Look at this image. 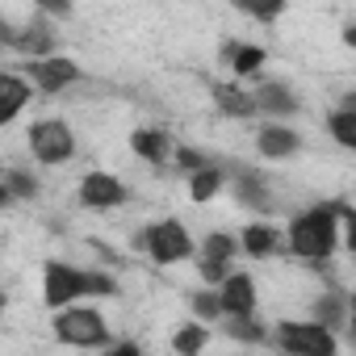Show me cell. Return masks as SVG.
I'll return each mask as SVG.
<instances>
[{
  "mask_svg": "<svg viewBox=\"0 0 356 356\" xmlns=\"http://www.w3.org/2000/svg\"><path fill=\"white\" fill-rule=\"evenodd\" d=\"M352 222H356V214H352V206H343V202L310 206L306 214H298V218L289 222V252H293L298 260L323 268V264L335 256V248H339V227H352Z\"/></svg>",
  "mask_w": 356,
  "mask_h": 356,
  "instance_id": "6da1fadb",
  "label": "cell"
},
{
  "mask_svg": "<svg viewBox=\"0 0 356 356\" xmlns=\"http://www.w3.org/2000/svg\"><path fill=\"white\" fill-rule=\"evenodd\" d=\"M84 293L88 298H109V293H118V281L109 273H84V268L63 264V260H51L42 268V302L51 310H59V306H67Z\"/></svg>",
  "mask_w": 356,
  "mask_h": 356,
  "instance_id": "7a4b0ae2",
  "label": "cell"
},
{
  "mask_svg": "<svg viewBox=\"0 0 356 356\" xmlns=\"http://www.w3.org/2000/svg\"><path fill=\"white\" fill-rule=\"evenodd\" d=\"M55 339L67 348H109V323L92 306H59L55 310Z\"/></svg>",
  "mask_w": 356,
  "mask_h": 356,
  "instance_id": "3957f363",
  "label": "cell"
},
{
  "mask_svg": "<svg viewBox=\"0 0 356 356\" xmlns=\"http://www.w3.org/2000/svg\"><path fill=\"white\" fill-rule=\"evenodd\" d=\"M138 248H143L155 264H185V260H193V252H197L193 235H189L181 222H176V218L151 222V227L138 235Z\"/></svg>",
  "mask_w": 356,
  "mask_h": 356,
  "instance_id": "277c9868",
  "label": "cell"
},
{
  "mask_svg": "<svg viewBox=\"0 0 356 356\" xmlns=\"http://www.w3.org/2000/svg\"><path fill=\"white\" fill-rule=\"evenodd\" d=\"M273 343L289 356H335L339 352V339L335 331H327L323 323H277L273 331Z\"/></svg>",
  "mask_w": 356,
  "mask_h": 356,
  "instance_id": "5b68a950",
  "label": "cell"
},
{
  "mask_svg": "<svg viewBox=\"0 0 356 356\" xmlns=\"http://www.w3.org/2000/svg\"><path fill=\"white\" fill-rule=\"evenodd\" d=\"M22 76L34 84V92H47V97H55V92H63V88H72V84H80V63L76 59H67V55H42V59H26L22 63Z\"/></svg>",
  "mask_w": 356,
  "mask_h": 356,
  "instance_id": "8992f818",
  "label": "cell"
},
{
  "mask_svg": "<svg viewBox=\"0 0 356 356\" xmlns=\"http://www.w3.org/2000/svg\"><path fill=\"white\" fill-rule=\"evenodd\" d=\"M30 151L38 163H67L76 155V134L59 118H42L30 126Z\"/></svg>",
  "mask_w": 356,
  "mask_h": 356,
  "instance_id": "52a82bcc",
  "label": "cell"
},
{
  "mask_svg": "<svg viewBox=\"0 0 356 356\" xmlns=\"http://www.w3.org/2000/svg\"><path fill=\"white\" fill-rule=\"evenodd\" d=\"M235 252H239L235 235H222V231L206 235V239H202V248L193 252V260H197V273H202V281H206V285H218V281H222V277L231 273V260H235Z\"/></svg>",
  "mask_w": 356,
  "mask_h": 356,
  "instance_id": "ba28073f",
  "label": "cell"
},
{
  "mask_svg": "<svg viewBox=\"0 0 356 356\" xmlns=\"http://www.w3.org/2000/svg\"><path fill=\"white\" fill-rule=\"evenodd\" d=\"M222 168H227V185L235 189V197H239L248 210H260V214L273 210L268 189H264V176H260L256 168H248V163H222Z\"/></svg>",
  "mask_w": 356,
  "mask_h": 356,
  "instance_id": "9c48e42d",
  "label": "cell"
},
{
  "mask_svg": "<svg viewBox=\"0 0 356 356\" xmlns=\"http://www.w3.org/2000/svg\"><path fill=\"white\" fill-rule=\"evenodd\" d=\"M126 197L130 193H126V185L118 181L113 172H88L84 181H80V202L88 210H118Z\"/></svg>",
  "mask_w": 356,
  "mask_h": 356,
  "instance_id": "30bf717a",
  "label": "cell"
},
{
  "mask_svg": "<svg viewBox=\"0 0 356 356\" xmlns=\"http://www.w3.org/2000/svg\"><path fill=\"white\" fill-rule=\"evenodd\" d=\"M218 306H222V318L227 314H256V281L248 273H227L218 285Z\"/></svg>",
  "mask_w": 356,
  "mask_h": 356,
  "instance_id": "8fae6325",
  "label": "cell"
},
{
  "mask_svg": "<svg viewBox=\"0 0 356 356\" xmlns=\"http://www.w3.org/2000/svg\"><path fill=\"white\" fill-rule=\"evenodd\" d=\"M9 51H17V55H34V59L51 55V51H55V30H51V22L38 13L34 22H26L22 30H13V42H9Z\"/></svg>",
  "mask_w": 356,
  "mask_h": 356,
  "instance_id": "7c38bea8",
  "label": "cell"
},
{
  "mask_svg": "<svg viewBox=\"0 0 356 356\" xmlns=\"http://www.w3.org/2000/svg\"><path fill=\"white\" fill-rule=\"evenodd\" d=\"M256 151H260L264 159H293V155L302 151V134L289 130V126L268 122V126H260V134H256Z\"/></svg>",
  "mask_w": 356,
  "mask_h": 356,
  "instance_id": "4fadbf2b",
  "label": "cell"
},
{
  "mask_svg": "<svg viewBox=\"0 0 356 356\" xmlns=\"http://www.w3.org/2000/svg\"><path fill=\"white\" fill-rule=\"evenodd\" d=\"M34 97V84L22 76V72H0V126L13 122Z\"/></svg>",
  "mask_w": 356,
  "mask_h": 356,
  "instance_id": "5bb4252c",
  "label": "cell"
},
{
  "mask_svg": "<svg viewBox=\"0 0 356 356\" xmlns=\"http://www.w3.org/2000/svg\"><path fill=\"white\" fill-rule=\"evenodd\" d=\"M252 105H256V113H268V118H289V113H298V97H293L281 80H264V84L252 92Z\"/></svg>",
  "mask_w": 356,
  "mask_h": 356,
  "instance_id": "9a60e30c",
  "label": "cell"
},
{
  "mask_svg": "<svg viewBox=\"0 0 356 356\" xmlns=\"http://www.w3.org/2000/svg\"><path fill=\"white\" fill-rule=\"evenodd\" d=\"M130 151L138 155V159H147V163H168L172 159V138H168V130H155V126H143V130H134L130 134Z\"/></svg>",
  "mask_w": 356,
  "mask_h": 356,
  "instance_id": "2e32d148",
  "label": "cell"
},
{
  "mask_svg": "<svg viewBox=\"0 0 356 356\" xmlns=\"http://www.w3.org/2000/svg\"><path fill=\"white\" fill-rule=\"evenodd\" d=\"M222 189H227V168L218 159H210V163H202V168L189 172V197L193 202H214Z\"/></svg>",
  "mask_w": 356,
  "mask_h": 356,
  "instance_id": "e0dca14e",
  "label": "cell"
},
{
  "mask_svg": "<svg viewBox=\"0 0 356 356\" xmlns=\"http://www.w3.org/2000/svg\"><path fill=\"white\" fill-rule=\"evenodd\" d=\"M235 243L243 248V256H256V260H260V256H273V252L281 248V231L268 227V222H248Z\"/></svg>",
  "mask_w": 356,
  "mask_h": 356,
  "instance_id": "ac0fdd59",
  "label": "cell"
},
{
  "mask_svg": "<svg viewBox=\"0 0 356 356\" xmlns=\"http://www.w3.org/2000/svg\"><path fill=\"white\" fill-rule=\"evenodd\" d=\"M222 59L231 63V72H235V76H256V72L264 67L268 51H264V47H256V42H227V47H222Z\"/></svg>",
  "mask_w": 356,
  "mask_h": 356,
  "instance_id": "d6986e66",
  "label": "cell"
},
{
  "mask_svg": "<svg viewBox=\"0 0 356 356\" xmlns=\"http://www.w3.org/2000/svg\"><path fill=\"white\" fill-rule=\"evenodd\" d=\"M348 293L343 289H327L318 302H314V323H323L327 331H339L343 323H348Z\"/></svg>",
  "mask_w": 356,
  "mask_h": 356,
  "instance_id": "ffe728a7",
  "label": "cell"
},
{
  "mask_svg": "<svg viewBox=\"0 0 356 356\" xmlns=\"http://www.w3.org/2000/svg\"><path fill=\"white\" fill-rule=\"evenodd\" d=\"M214 105H218L227 118H256L252 92L239 88V84H218V88H214Z\"/></svg>",
  "mask_w": 356,
  "mask_h": 356,
  "instance_id": "44dd1931",
  "label": "cell"
},
{
  "mask_svg": "<svg viewBox=\"0 0 356 356\" xmlns=\"http://www.w3.org/2000/svg\"><path fill=\"white\" fill-rule=\"evenodd\" d=\"M231 323H222V331L239 343H268V331L256 323V314H227Z\"/></svg>",
  "mask_w": 356,
  "mask_h": 356,
  "instance_id": "7402d4cb",
  "label": "cell"
},
{
  "mask_svg": "<svg viewBox=\"0 0 356 356\" xmlns=\"http://www.w3.org/2000/svg\"><path fill=\"white\" fill-rule=\"evenodd\" d=\"M327 130L335 134V143H339V147H348V151H352V147H356V109L339 105V109L327 118Z\"/></svg>",
  "mask_w": 356,
  "mask_h": 356,
  "instance_id": "603a6c76",
  "label": "cell"
},
{
  "mask_svg": "<svg viewBox=\"0 0 356 356\" xmlns=\"http://www.w3.org/2000/svg\"><path fill=\"white\" fill-rule=\"evenodd\" d=\"M231 5L243 13V17H256L264 26H273L281 13H285V0H231Z\"/></svg>",
  "mask_w": 356,
  "mask_h": 356,
  "instance_id": "cb8c5ba5",
  "label": "cell"
},
{
  "mask_svg": "<svg viewBox=\"0 0 356 356\" xmlns=\"http://www.w3.org/2000/svg\"><path fill=\"white\" fill-rule=\"evenodd\" d=\"M206 343H210V331H206L202 323H185L181 331L172 335V348L181 352V356H193V352H202Z\"/></svg>",
  "mask_w": 356,
  "mask_h": 356,
  "instance_id": "d4e9b609",
  "label": "cell"
},
{
  "mask_svg": "<svg viewBox=\"0 0 356 356\" xmlns=\"http://www.w3.org/2000/svg\"><path fill=\"white\" fill-rule=\"evenodd\" d=\"M189 306H193V314H197L202 323H218V318H222V306H218V293H214V289H197V293L189 298Z\"/></svg>",
  "mask_w": 356,
  "mask_h": 356,
  "instance_id": "484cf974",
  "label": "cell"
},
{
  "mask_svg": "<svg viewBox=\"0 0 356 356\" xmlns=\"http://www.w3.org/2000/svg\"><path fill=\"white\" fill-rule=\"evenodd\" d=\"M5 185H9V193H13V197H26V202H34V197H38V181H34L30 172H9V176H5Z\"/></svg>",
  "mask_w": 356,
  "mask_h": 356,
  "instance_id": "4316f807",
  "label": "cell"
},
{
  "mask_svg": "<svg viewBox=\"0 0 356 356\" xmlns=\"http://www.w3.org/2000/svg\"><path fill=\"white\" fill-rule=\"evenodd\" d=\"M172 159L181 163L185 172H193V168H202V163H210V155L206 151H197V147H181V151H172Z\"/></svg>",
  "mask_w": 356,
  "mask_h": 356,
  "instance_id": "83f0119b",
  "label": "cell"
},
{
  "mask_svg": "<svg viewBox=\"0 0 356 356\" xmlns=\"http://www.w3.org/2000/svg\"><path fill=\"white\" fill-rule=\"evenodd\" d=\"M42 17H67L72 13V0H34Z\"/></svg>",
  "mask_w": 356,
  "mask_h": 356,
  "instance_id": "f1b7e54d",
  "label": "cell"
},
{
  "mask_svg": "<svg viewBox=\"0 0 356 356\" xmlns=\"http://www.w3.org/2000/svg\"><path fill=\"white\" fill-rule=\"evenodd\" d=\"M13 22H5V17H0V51H9V42H13Z\"/></svg>",
  "mask_w": 356,
  "mask_h": 356,
  "instance_id": "f546056e",
  "label": "cell"
},
{
  "mask_svg": "<svg viewBox=\"0 0 356 356\" xmlns=\"http://www.w3.org/2000/svg\"><path fill=\"white\" fill-rule=\"evenodd\" d=\"M9 202H13V193H9V185H5V181H0V210H5Z\"/></svg>",
  "mask_w": 356,
  "mask_h": 356,
  "instance_id": "4dcf8cb0",
  "label": "cell"
},
{
  "mask_svg": "<svg viewBox=\"0 0 356 356\" xmlns=\"http://www.w3.org/2000/svg\"><path fill=\"white\" fill-rule=\"evenodd\" d=\"M0 306H5V293H0Z\"/></svg>",
  "mask_w": 356,
  "mask_h": 356,
  "instance_id": "1f68e13d",
  "label": "cell"
}]
</instances>
